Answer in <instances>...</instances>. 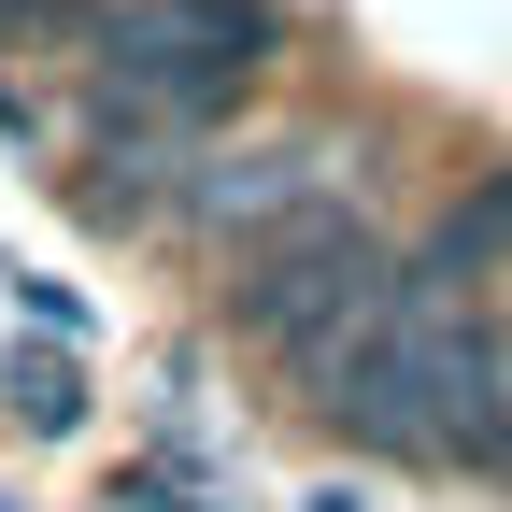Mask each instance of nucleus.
Segmentation results:
<instances>
[{
  "label": "nucleus",
  "mask_w": 512,
  "mask_h": 512,
  "mask_svg": "<svg viewBox=\"0 0 512 512\" xmlns=\"http://www.w3.org/2000/svg\"><path fill=\"white\" fill-rule=\"evenodd\" d=\"M313 413H328L356 456H456V427L498 399V313H470V299H441V285H384V313L299 384Z\"/></svg>",
  "instance_id": "1"
},
{
  "label": "nucleus",
  "mask_w": 512,
  "mask_h": 512,
  "mask_svg": "<svg viewBox=\"0 0 512 512\" xmlns=\"http://www.w3.org/2000/svg\"><path fill=\"white\" fill-rule=\"evenodd\" d=\"M384 285H399V242H384L356 200H313V214H285L271 242L228 256V342L285 356V370L313 384V370L384 313Z\"/></svg>",
  "instance_id": "2"
},
{
  "label": "nucleus",
  "mask_w": 512,
  "mask_h": 512,
  "mask_svg": "<svg viewBox=\"0 0 512 512\" xmlns=\"http://www.w3.org/2000/svg\"><path fill=\"white\" fill-rule=\"evenodd\" d=\"M271 43H285L271 0H128V15H100L86 114H143V128L200 143L214 114H242V86L271 72Z\"/></svg>",
  "instance_id": "3"
},
{
  "label": "nucleus",
  "mask_w": 512,
  "mask_h": 512,
  "mask_svg": "<svg viewBox=\"0 0 512 512\" xmlns=\"http://www.w3.org/2000/svg\"><path fill=\"white\" fill-rule=\"evenodd\" d=\"M328 200V143H242V157H200L185 171V200L171 228H200V242H271L285 214Z\"/></svg>",
  "instance_id": "4"
},
{
  "label": "nucleus",
  "mask_w": 512,
  "mask_h": 512,
  "mask_svg": "<svg viewBox=\"0 0 512 512\" xmlns=\"http://www.w3.org/2000/svg\"><path fill=\"white\" fill-rule=\"evenodd\" d=\"M185 171H200V143H185V128L86 114V143H72V214H86V228H171Z\"/></svg>",
  "instance_id": "5"
},
{
  "label": "nucleus",
  "mask_w": 512,
  "mask_h": 512,
  "mask_svg": "<svg viewBox=\"0 0 512 512\" xmlns=\"http://www.w3.org/2000/svg\"><path fill=\"white\" fill-rule=\"evenodd\" d=\"M399 271H413V285H441V299L498 285V271H512V171L484 185V200H456V214H441V228H427V242L399 256Z\"/></svg>",
  "instance_id": "6"
},
{
  "label": "nucleus",
  "mask_w": 512,
  "mask_h": 512,
  "mask_svg": "<svg viewBox=\"0 0 512 512\" xmlns=\"http://www.w3.org/2000/svg\"><path fill=\"white\" fill-rule=\"evenodd\" d=\"M0 399H15V427H29V441H72V427H86V356L57 342V328L0 342Z\"/></svg>",
  "instance_id": "7"
},
{
  "label": "nucleus",
  "mask_w": 512,
  "mask_h": 512,
  "mask_svg": "<svg viewBox=\"0 0 512 512\" xmlns=\"http://www.w3.org/2000/svg\"><path fill=\"white\" fill-rule=\"evenodd\" d=\"M114 512H228V498H214L200 470H171V456H157V470H128V498H114Z\"/></svg>",
  "instance_id": "8"
},
{
  "label": "nucleus",
  "mask_w": 512,
  "mask_h": 512,
  "mask_svg": "<svg viewBox=\"0 0 512 512\" xmlns=\"http://www.w3.org/2000/svg\"><path fill=\"white\" fill-rule=\"evenodd\" d=\"M498 484H512V470H498Z\"/></svg>",
  "instance_id": "9"
}]
</instances>
